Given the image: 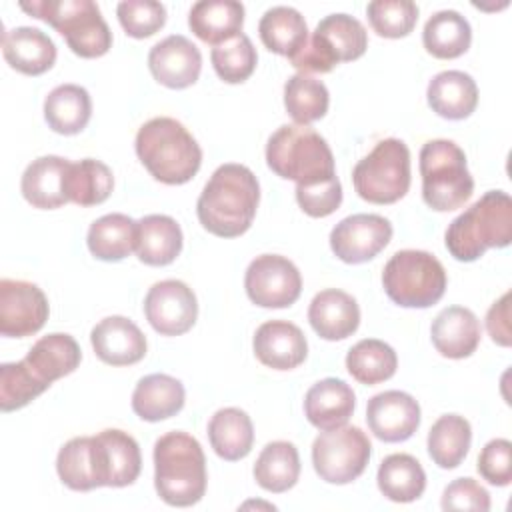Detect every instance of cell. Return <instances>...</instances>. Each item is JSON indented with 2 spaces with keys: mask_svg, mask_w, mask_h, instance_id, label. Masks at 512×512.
Here are the masks:
<instances>
[{
  "mask_svg": "<svg viewBox=\"0 0 512 512\" xmlns=\"http://www.w3.org/2000/svg\"><path fill=\"white\" fill-rule=\"evenodd\" d=\"M260 186L254 172L244 164H222L204 184L196 214L200 224L214 236L236 238L244 234L258 208Z\"/></svg>",
  "mask_w": 512,
  "mask_h": 512,
  "instance_id": "cell-1",
  "label": "cell"
},
{
  "mask_svg": "<svg viewBox=\"0 0 512 512\" xmlns=\"http://www.w3.org/2000/svg\"><path fill=\"white\" fill-rule=\"evenodd\" d=\"M136 154L144 168L170 186L184 184L196 176L202 164V150L182 122L158 116L138 128Z\"/></svg>",
  "mask_w": 512,
  "mask_h": 512,
  "instance_id": "cell-2",
  "label": "cell"
},
{
  "mask_svg": "<svg viewBox=\"0 0 512 512\" xmlns=\"http://www.w3.org/2000/svg\"><path fill=\"white\" fill-rule=\"evenodd\" d=\"M206 458L200 442L180 430L166 432L154 444V488L178 508L192 506L206 492Z\"/></svg>",
  "mask_w": 512,
  "mask_h": 512,
  "instance_id": "cell-3",
  "label": "cell"
},
{
  "mask_svg": "<svg viewBox=\"0 0 512 512\" xmlns=\"http://www.w3.org/2000/svg\"><path fill=\"white\" fill-rule=\"evenodd\" d=\"M444 242L460 262H474L488 248H506L512 242L510 196L504 190L486 192L448 224Z\"/></svg>",
  "mask_w": 512,
  "mask_h": 512,
  "instance_id": "cell-4",
  "label": "cell"
},
{
  "mask_svg": "<svg viewBox=\"0 0 512 512\" xmlns=\"http://www.w3.org/2000/svg\"><path fill=\"white\" fill-rule=\"evenodd\" d=\"M268 168L296 186H312L336 176L328 142L312 128L300 124L280 126L266 144Z\"/></svg>",
  "mask_w": 512,
  "mask_h": 512,
  "instance_id": "cell-5",
  "label": "cell"
},
{
  "mask_svg": "<svg viewBox=\"0 0 512 512\" xmlns=\"http://www.w3.org/2000/svg\"><path fill=\"white\" fill-rule=\"evenodd\" d=\"M20 8L56 28L82 58L104 56L112 46V32L92 0H32L20 2Z\"/></svg>",
  "mask_w": 512,
  "mask_h": 512,
  "instance_id": "cell-6",
  "label": "cell"
},
{
  "mask_svg": "<svg viewBox=\"0 0 512 512\" xmlns=\"http://www.w3.org/2000/svg\"><path fill=\"white\" fill-rule=\"evenodd\" d=\"M422 198L436 212L462 208L474 192L464 150L452 140H428L420 150Z\"/></svg>",
  "mask_w": 512,
  "mask_h": 512,
  "instance_id": "cell-7",
  "label": "cell"
},
{
  "mask_svg": "<svg viewBox=\"0 0 512 512\" xmlns=\"http://www.w3.org/2000/svg\"><path fill=\"white\" fill-rule=\"evenodd\" d=\"M446 282L442 262L426 250H398L382 272L386 296L402 308L434 306L444 296Z\"/></svg>",
  "mask_w": 512,
  "mask_h": 512,
  "instance_id": "cell-8",
  "label": "cell"
},
{
  "mask_svg": "<svg viewBox=\"0 0 512 512\" xmlns=\"http://www.w3.org/2000/svg\"><path fill=\"white\" fill-rule=\"evenodd\" d=\"M366 48L368 34L358 18L344 12L328 14L316 24L302 50L290 58V64L300 74L330 72L340 62L360 58Z\"/></svg>",
  "mask_w": 512,
  "mask_h": 512,
  "instance_id": "cell-9",
  "label": "cell"
},
{
  "mask_svg": "<svg viewBox=\"0 0 512 512\" xmlns=\"http://www.w3.org/2000/svg\"><path fill=\"white\" fill-rule=\"evenodd\" d=\"M358 196L372 204H394L410 188V150L400 138L380 140L352 170Z\"/></svg>",
  "mask_w": 512,
  "mask_h": 512,
  "instance_id": "cell-10",
  "label": "cell"
},
{
  "mask_svg": "<svg viewBox=\"0 0 512 512\" xmlns=\"http://www.w3.org/2000/svg\"><path fill=\"white\" fill-rule=\"evenodd\" d=\"M370 440L358 426L322 430L312 444L316 474L328 484H350L368 466Z\"/></svg>",
  "mask_w": 512,
  "mask_h": 512,
  "instance_id": "cell-11",
  "label": "cell"
},
{
  "mask_svg": "<svg viewBox=\"0 0 512 512\" xmlns=\"http://www.w3.org/2000/svg\"><path fill=\"white\" fill-rule=\"evenodd\" d=\"M248 298L262 308H286L302 292V276L296 264L280 254L256 256L244 276Z\"/></svg>",
  "mask_w": 512,
  "mask_h": 512,
  "instance_id": "cell-12",
  "label": "cell"
},
{
  "mask_svg": "<svg viewBox=\"0 0 512 512\" xmlns=\"http://www.w3.org/2000/svg\"><path fill=\"white\" fill-rule=\"evenodd\" d=\"M56 472L60 480L76 492L108 486L110 466L102 438L96 434L68 440L56 456Z\"/></svg>",
  "mask_w": 512,
  "mask_h": 512,
  "instance_id": "cell-13",
  "label": "cell"
},
{
  "mask_svg": "<svg viewBox=\"0 0 512 512\" xmlns=\"http://www.w3.org/2000/svg\"><path fill=\"white\" fill-rule=\"evenodd\" d=\"M48 298L32 282L0 280V334L26 338L36 334L48 320Z\"/></svg>",
  "mask_w": 512,
  "mask_h": 512,
  "instance_id": "cell-14",
  "label": "cell"
},
{
  "mask_svg": "<svg viewBox=\"0 0 512 512\" xmlns=\"http://www.w3.org/2000/svg\"><path fill=\"white\" fill-rule=\"evenodd\" d=\"M144 314L158 334L180 336L198 318L196 294L182 280H160L144 298Z\"/></svg>",
  "mask_w": 512,
  "mask_h": 512,
  "instance_id": "cell-15",
  "label": "cell"
},
{
  "mask_svg": "<svg viewBox=\"0 0 512 512\" xmlns=\"http://www.w3.org/2000/svg\"><path fill=\"white\" fill-rule=\"evenodd\" d=\"M392 224L380 214H352L342 218L330 232V248L346 264L372 260L388 246Z\"/></svg>",
  "mask_w": 512,
  "mask_h": 512,
  "instance_id": "cell-16",
  "label": "cell"
},
{
  "mask_svg": "<svg viewBox=\"0 0 512 512\" xmlns=\"http://www.w3.org/2000/svg\"><path fill=\"white\" fill-rule=\"evenodd\" d=\"M366 422L382 442H404L420 426L418 402L402 390H386L368 400Z\"/></svg>",
  "mask_w": 512,
  "mask_h": 512,
  "instance_id": "cell-17",
  "label": "cell"
},
{
  "mask_svg": "<svg viewBox=\"0 0 512 512\" xmlns=\"http://www.w3.org/2000/svg\"><path fill=\"white\" fill-rule=\"evenodd\" d=\"M148 68L154 80L162 86L182 90L198 80L202 70V54L186 36L172 34L150 48Z\"/></svg>",
  "mask_w": 512,
  "mask_h": 512,
  "instance_id": "cell-18",
  "label": "cell"
},
{
  "mask_svg": "<svg viewBox=\"0 0 512 512\" xmlns=\"http://www.w3.org/2000/svg\"><path fill=\"white\" fill-rule=\"evenodd\" d=\"M90 342L96 356L110 366H130L146 356V336L126 316H108L100 320L92 332Z\"/></svg>",
  "mask_w": 512,
  "mask_h": 512,
  "instance_id": "cell-19",
  "label": "cell"
},
{
  "mask_svg": "<svg viewBox=\"0 0 512 512\" xmlns=\"http://www.w3.org/2000/svg\"><path fill=\"white\" fill-rule=\"evenodd\" d=\"M252 346L256 358L272 370H292L300 366L308 354L304 332L288 320H270L260 324Z\"/></svg>",
  "mask_w": 512,
  "mask_h": 512,
  "instance_id": "cell-20",
  "label": "cell"
},
{
  "mask_svg": "<svg viewBox=\"0 0 512 512\" xmlns=\"http://www.w3.org/2000/svg\"><path fill=\"white\" fill-rule=\"evenodd\" d=\"M308 320L320 338L344 340L358 330L360 308L348 292L326 288L312 298L308 306Z\"/></svg>",
  "mask_w": 512,
  "mask_h": 512,
  "instance_id": "cell-21",
  "label": "cell"
},
{
  "mask_svg": "<svg viewBox=\"0 0 512 512\" xmlns=\"http://www.w3.org/2000/svg\"><path fill=\"white\" fill-rule=\"evenodd\" d=\"M70 162L60 156H40L32 160L20 182L22 196L28 204L42 210L60 208L68 202L66 198V174Z\"/></svg>",
  "mask_w": 512,
  "mask_h": 512,
  "instance_id": "cell-22",
  "label": "cell"
},
{
  "mask_svg": "<svg viewBox=\"0 0 512 512\" xmlns=\"http://www.w3.org/2000/svg\"><path fill=\"white\" fill-rule=\"evenodd\" d=\"M430 336L444 358H468L480 344V322L470 308L448 306L434 318Z\"/></svg>",
  "mask_w": 512,
  "mask_h": 512,
  "instance_id": "cell-23",
  "label": "cell"
},
{
  "mask_svg": "<svg viewBox=\"0 0 512 512\" xmlns=\"http://www.w3.org/2000/svg\"><path fill=\"white\" fill-rule=\"evenodd\" d=\"M356 406L354 390L340 378L316 382L304 396V414L318 430H334L348 422Z\"/></svg>",
  "mask_w": 512,
  "mask_h": 512,
  "instance_id": "cell-24",
  "label": "cell"
},
{
  "mask_svg": "<svg viewBox=\"0 0 512 512\" xmlns=\"http://www.w3.org/2000/svg\"><path fill=\"white\" fill-rule=\"evenodd\" d=\"M2 54L6 62L28 76L50 70L56 62V46L48 34L32 26H18L2 34Z\"/></svg>",
  "mask_w": 512,
  "mask_h": 512,
  "instance_id": "cell-25",
  "label": "cell"
},
{
  "mask_svg": "<svg viewBox=\"0 0 512 512\" xmlns=\"http://www.w3.org/2000/svg\"><path fill=\"white\" fill-rule=\"evenodd\" d=\"M186 392L178 378L170 374H148L138 380L132 392V410L146 422H160L176 416L184 408Z\"/></svg>",
  "mask_w": 512,
  "mask_h": 512,
  "instance_id": "cell-26",
  "label": "cell"
},
{
  "mask_svg": "<svg viewBox=\"0 0 512 512\" xmlns=\"http://www.w3.org/2000/svg\"><path fill=\"white\" fill-rule=\"evenodd\" d=\"M428 106L442 118H468L478 104V86L474 78L462 70L438 72L426 90Z\"/></svg>",
  "mask_w": 512,
  "mask_h": 512,
  "instance_id": "cell-27",
  "label": "cell"
},
{
  "mask_svg": "<svg viewBox=\"0 0 512 512\" xmlns=\"http://www.w3.org/2000/svg\"><path fill=\"white\" fill-rule=\"evenodd\" d=\"M244 6L236 0H200L188 12L190 30L206 44L218 46L242 32Z\"/></svg>",
  "mask_w": 512,
  "mask_h": 512,
  "instance_id": "cell-28",
  "label": "cell"
},
{
  "mask_svg": "<svg viewBox=\"0 0 512 512\" xmlns=\"http://www.w3.org/2000/svg\"><path fill=\"white\" fill-rule=\"evenodd\" d=\"M180 224L166 214H148L136 222V254L148 266H166L182 250Z\"/></svg>",
  "mask_w": 512,
  "mask_h": 512,
  "instance_id": "cell-29",
  "label": "cell"
},
{
  "mask_svg": "<svg viewBox=\"0 0 512 512\" xmlns=\"http://www.w3.org/2000/svg\"><path fill=\"white\" fill-rule=\"evenodd\" d=\"M80 358L82 352L78 342L70 334L54 332L36 340L24 362L44 384L50 386L58 378L74 372L80 364Z\"/></svg>",
  "mask_w": 512,
  "mask_h": 512,
  "instance_id": "cell-30",
  "label": "cell"
},
{
  "mask_svg": "<svg viewBox=\"0 0 512 512\" xmlns=\"http://www.w3.org/2000/svg\"><path fill=\"white\" fill-rule=\"evenodd\" d=\"M208 440L214 452L236 462L250 454L254 444V426L250 416L240 408H220L208 422Z\"/></svg>",
  "mask_w": 512,
  "mask_h": 512,
  "instance_id": "cell-31",
  "label": "cell"
},
{
  "mask_svg": "<svg viewBox=\"0 0 512 512\" xmlns=\"http://www.w3.org/2000/svg\"><path fill=\"white\" fill-rule=\"evenodd\" d=\"M86 244L98 260H124L136 250V220L120 212L100 216L90 224Z\"/></svg>",
  "mask_w": 512,
  "mask_h": 512,
  "instance_id": "cell-32",
  "label": "cell"
},
{
  "mask_svg": "<svg viewBox=\"0 0 512 512\" xmlns=\"http://www.w3.org/2000/svg\"><path fill=\"white\" fill-rule=\"evenodd\" d=\"M262 44L288 60L296 56L308 40V26L304 16L292 6L268 8L258 24Z\"/></svg>",
  "mask_w": 512,
  "mask_h": 512,
  "instance_id": "cell-33",
  "label": "cell"
},
{
  "mask_svg": "<svg viewBox=\"0 0 512 512\" xmlns=\"http://www.w3.org/2000/svg\"><path fill=\"white\" fill-rule=\"evenodd\" d=\"M90 116V94L78 84H60L44 100V118L48 126L58 134H78L86 128Z\"/></svg>",
  "mask_w": 512,
  "mask_h": 512,
  "instance_id": "cell-34",
  "label": "cell"
},
{
  "mask_svg": "<svg viewBox=\"0 0 512 512\" xmlns=\"http://www.w3.org/2000/svg\"><path fill=\"white\" fill-rule=\"evenodd\" d=\"M422 42L426 52L434 58H458L470 48L472 28L460 12L440 10L426 20L422 30Z\"/></svg>",
  "mask_w": 512,
  "mask_h": 512,
  "instance_id": "cell-35",
  "label": "cell"
},
{
  "mask_svg": "<svg viewBox=\"0 0 512 512\" xmlns=\"http://www.w3.org/2000/svg\"><path fill=\"white\" fill-rule=\"evenodd\" d=\"M300 476V456L292 442H268L256 458L254 478L260 488L280 494L290 490Z\"/></svg>",
  "mask_w": 512,
  "mask_h": 512,
  "instance_id": "cell-36",
  "label": "cell"
},
{
  "mask_svg": "<svg viewBox=\"0 0 512 512\" xmlns=\"http://www.w3.org/2000/svg\"><path fill=\"white\" fill-rule=\"evenodd\" d=\"M378 488L392 502H414L426 488V472L410 454H390L380 462Z\"/></svg>",
  "mask_w": 512,
  "mask_h": 512,
  "instance_id": "cell-37",
  "label": "cell"
},
{
  "mask_svg": "<svg viewBox=\"0 0 512 512\" xmlns=\"http://www.w3.org/2000/svg\"><path fill=\"white\" fill-rule=\"evenodd\" d=\"M472 442V428L464 416L444 414L428 432V454L432 462L444 470L462 464Z\"/></svg>",
  "mask_w": 512,
  "mask_h": 512,
  "instance_id": "cell-38",
  "label": "cell"
},
{
  "mask_svg": "<svg viewBox=\"0 0 512 512\" xmlns=\"http://www.w3.org/2000/svg\"><path fill=\"white\" fill-rule=\"evenodd\" d=\"M346 368L360 384L374 386L394 376L398 356L390 344L378 338H364L348 350Z\"/></svg>",
  "mask_w": 512,
  "mask_h": 512,
  "instance_id": "cell-39",
  "label": "cell"
},
{
  "mask_svg": "<svg viewBox=\"0 0 512 512\" xmlns=\"http://www.w3.org/2000/svg\"><path fill=\"white\" fill-rule=\"evenodd\" d=\"M114 188L112 170L94 158L70 162L66 174V198L78 206L102 204Z\"/></svg>",
  "mask_w": 512,
  "mask_h": 512,
  "instance_id": "cell-40",
  "label": "cell"
},
{
  "mask_svg": "<svg viewBox=\"0 0 512 512\" xmlns=\"http://www.w3.org/2000/svg\"><path fill=\"white\" fill-rule=\"evenodd\" d=\"M330 94L322 80L308 74H294L284 84V106L292 120L308 126L328 112Z\"/></svg>",
  "mask_w": 512,
  "mask_h": 512,
  "instance_id": "cell-41",
  "label": "cell"
},
{
  "mask_svg": "<svg viewBox=\"0 0 512 512\" xmlns=\"http://www.w3.org/2000/svg\"><path fill=\"white\" fill-rule=\"evenodd\" d=\"M210 60L220 80L228 84H238L252 76L258 56L252 40L244 32H240L238 36L214 46L210 52Z\"/></svg>",
  "mask_w": 512,
  "mask_h": 512,
  "instance_id": "cell-42",
  "label": "cell"
},
{
  "mask_svg": "<svg viewBox=\"0 0 512 512\" xmlns=\"http://www.w3.org/2000/svg\"><path fill=\"white\" fill-rule=\"evenodd\" d=\"M106 452H108V464H110V486L122 488L132 484L142 468V456L138 442L124 430L108 428L98 432Z\"/></svg>",
  "mask_w": 512,
  "mask_h": 512,
  "instance_id": "cell-43",
  "label": "cell"
},
{
  "mask_svg": "<svg viewBox=\"0 0 512 512\" xmlns=\"http://www.w3.org/2000/svg\"><path fill=\"white\" fill-rule=\"evenodd\" d=\"M48 384H44L30 366L20 362H6L0 366V408L2 412H12L28 402H32L36 396H40Z\"/></svg>",
  "mask_w": 512,
  "mask_h": 512,
  "instance_id": "cell-44",
  "label": "cell"
},
{
  "mask_svg": "<svg viewBox=\"0 0 512 512\" xmlns=\"http://www.w3.org/2000/svg\"><path fill=\"white\" fill-rule=\"evenodd\" d=\"M366 14L378 36L402 38L416 26L418 6L412 0H372L366 6Z\"/></svg>",
  "mask_w": 512,
  "mask_h": 512,
  "instance_id": "cell-45",
  "label": "cell"
},
{
  "mask_svg": "<svg viewBox=\"0 0 512 512\" xmlns=\"http://www.w3.org/2000/svg\"><path fill=\"white\" fill-rule=\"evenodd\" d=\"M124 32L132 38H148L166 22V8L156 0H124L116 6Z\"/></svg>",
  "mask_w": 512,
  "mask_h": 512,
  "instance_id": "cell-46",
  "label": "cell"
},
{
  "mask_svg": "<svg viewBox=\"0 0 512 512\" xmlns=\"http://www.w3.org/2000/svg\"><path fill=\"white\" fill-rule=\"evenodd\" d=\"M296 202L312 218L330 216L342 202V186L338 176L312 186H296Z\"/></svg>",
  "mask_w": 512,
  "mask_h": 512,
  "instance_id": "cell-47",
  "label": "cell"
},
{
  "mask_svg": "<svg viewBox=\"0 0 512 512\" xmlns=\"http://www.w3.org/2000/svg\"><path fill=\"white\" fill-rule=\"evenodd\" d=\"M480 476L494 486H508L512 480V444L506 438L490 440L478 456Z\"/></svg>",
  "mask_w": 512,
  "mask_h": 512,
  "instance_id": "cell-48",
  "label": "cell"
},
{
  "mask_svg": "<svg viewBox=\"0 0 512 512\" xmlns=\"http://www.w3.org/2000/svg\"><path fill=\"white\" fill-rule=\"evenodd\" d=\"M442 508L444 510L488 512L490 510V494L474 478H456L442 492Z\"/></svg>",
  "mask_w": 512,
  "mask_h": 512,
  "instance_id": "cell-49",
  "label": "cell"
},
{
  "mask_svg": "<svg viewBox=\"0 0 512 512\" xmlns=\"http://www.w3.org/2000/svg\"><path fill=\"white\" fill-rule=\"evenodd\" d=\"M486 328L490 338L500 346L512 344L510 332V292L502 294L498 302H494L486 314Z\"/></svg>",
  "mask_w": 512,
  "mask_h": 512,
  "instance_id": "cell-50",
  "label": "cell"
}]
</instances>
